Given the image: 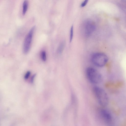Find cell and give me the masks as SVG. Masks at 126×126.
I'll return each instance as SVG.
<instances>
[{"label":"cell","instance_id":"1","mask_svg":"<svg viewBox=\"0 0 126 126\" xmlns=\"http://www.w3.org/2000/svg\"><path fill=\"white\" fill-rule=\"evenodd\" d=\"M93 91L99 104L103 107L106 106L108 104L109 99L104 90L100 87L95 86L93 88Z\"/></svg>","mask_w":126,"mask_h":126},{"label":"cell","instance_id":"2","mask_svg":"<svg viewBox=\"0 0 126 126\" xmlns=\"http://www.w3.org/2000/svg\"><path fill=\"white\" fill-rule=\"evenodd\" d=\"M87 77L91 83L97 84L100 83L102 80L101 75L98 71L94 67H89L86 70Z\"/></svg>","mask_w":126,"mask_h":126},{"label":"cell","instance_id":"3","mask_svg":"<svg viewBox=\"0 0 126 126\" xmlns=\"http://www.w3.org/2000/svg\"><path fill=\"white\" fill-rule=\"evenodd\" d=\"M91 60L94 65L98 67H101L107 64L108 61V58L104 53L97 52L92 55Z\"/></svg>","mask_w":126,"mask_h":126},{"label":"cell","instance_id":"4","mask_svg":"<svg viewBox=\"0 0 126 126\" xmlns=\"http://www.w3.org/2000/svg\"><path fill=\"white\" fill-rule=\"evenodd\" d=\"M82 32L85 36L90 35L95 30L96 26L94 22L90 20H87L83 23Z\"/></svg>","mask_w":126,"mask_h":126},{"label":"cell","instance_id":"5","mask_svg":"<svg viewBox=\"0 0 126 126\" xmlns=\"http://www.w3.org/2000/svg\"><path fill=\"white\" fill-rule=\"evenodd\" d=\"M35 28V26H34L31 28L24 39L23 44V51L25 54L27 53L30 50Z\"/></svg>","mask_w":126,"mask_h":126},{"label":"cell","instance_id":"6","mask_svg":"<svg viewBox=\"0 0 126 126\" xmlns=\"http://www.w3.org/2000/svg\"><path fill=\"white\" fill-rule=\"evenodd\" d=\"M99 112L100 117L104 122L107 125H110L112 121V117L110 113L104 109H100Z\"/></svg>","mask_w":126,"mask_h":126},{"label":"cell","instance_id":"7","mask_svg":"<svg viewBox=\"0 0 126 126\" xmlns=\"http://www.w3.org/2000/svg\"><path fill=\"white\" fill-rule=\"evenodd\" d=\"M28 3L27 0H25L23 2V4L22 13L25 15L28 9Z\"/></svg>","mask_w":126,"mask_h":126},{"label":"cell","instance_id":"8","mask_svg":"<svg viewBox=\"0 0 126 126\" xmlns=\"http://www.w3.org/2000/svg\"><path fill=\"white\" fill-rule=\"evenodd\" d=\"M65 42L63 41L60 44L57 49V52L59 54L62 53L64 47Z\"/></svg>","mask_w":126,"mask_h":126},{"label":"cell","instance_id":"9","mask_svg":"<svg viewBox=\"0 0 126 126\" xmlns=\"http://www.w3.org/2000/svg\"><path fill=\"white\" fill-rule=\"evenodd\" d=\"M41 56L42 60L44 62L46 61L47 59L46 54L45 51H43L41 54Z\"/></svg>","mask_w":126,"mask_h":126},{"label":"cell","instance_id":"10","mask_svg":"<svg viewBox=\"0 0 126 126\" xmlns=\"http://www.w3.org/2000/svg\"><path fill=\"white\" fill-rule=\"evenodd\" d=\"M73 34V26L72 25L70 28V42H71L72 40Z\"/></svg>","mask_w":126,"mask_h":126},{"label":"cell","instance_id":"11","mask_svg":"<svg viewBox=\"0 0 126 126\" xmlns=\"http://www.w3.org/2000/svg\"><path fill=\"white\" fill-rule=\"evenodd\" d=\"M31 74V72L29 71H28L26 73L24 76V78L25 79H27L29 78Z\"/></svg>","mask_w":126,"mask_h":126},{"label":"cell","instance_id":"12","mask_svg":"<svg viewBox=\"0 0 126 126\" xmlns=\"http://www.w3.org/2000/svg\"><path fill=\"white\" fill-rule=\"evenodd\" d=\"M88 0H85L83 1L80 4V6L81 7H84L87 4L88 2Z\"/></svg>","mask_w":126,"mask_h":126},{"label":"cell","instance_id":"13","mask_svg":"<svg viewBox=\"0 0 126 126\" xmlns=\"http://www.w3.org/2000/svg\"><path fill=\"white\" fill-rule=\"evenodd\" d=\"M36 74H34L32 76V77L31 78V79L30 80V82L31 83H32L33 82L34 78L35 77V76H36Z\"/></svg>","mask_w":126,"mask_h":126}]
</instances>
